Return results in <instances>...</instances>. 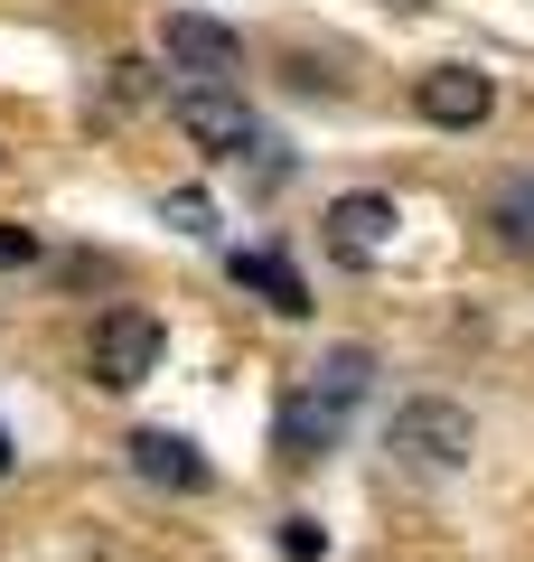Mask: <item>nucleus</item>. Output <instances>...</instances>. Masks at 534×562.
I'll return each mask as SVG.
<instances>
[{
    "label": "nucleus",
    "mask_w": 534,
    "mask_h": 562,
    "mask_svg": "<svg viewBox=\"0 0 534 562\" xmlns=\"http://www.w3.org/2000/svg\"><path fill=\"white\" fill-rule=\"evenodd\" d=\"M385 441H394V460H403V469L459 479V469H469V450H478V422L459 413V403H441V394H413V403L394 413V431H385Z\"/></svg>",
    "instance_id": "nucleus-1"
},
{
    "label": "nucleus",
    "mask_w": 534,
    "mask_h": 562,
    "mask_svg": "<svg viewBox=\"0 0 534 562\" xmlns=\"http://www.w3.org/2000/svg\"><path fill=\"white\" fill-rule=\"evenodd\" d=\"M85 366H94L103 394H132V384H151V375H159V319H151V310H113V319H94Z\"/></svg>",
    "instance_id": "nucleus-2"
},
{
    "label": "nucleus",
    "mask_w": 534,
    "mask_h": 562,
    "mask_svg": "<svg viewBox=\"0 0 534 562\" xmlns=\"http://www.w3.org/2000/svg\"><path fill=\"white\" fill-rule=\"evenodd\" d=\"M159 57H169L178 76H198V85H235V76H244V38H235L225 20H198V10H169Z\"/></svg>",
    "instance_id": "nucleus-3"
},
{
    "label": "nucleus",
    "mask_w": 534,
    "mask_h": 562,
    "mask_svg": "<svg viewBox=\"0 0 534 562\" xmlns=\"http://www.w3.org/2000/svg\"><path fill=\"white\" fill-rule=\"evenodd\" d=\"M122 460H132V479H151V487H169V497H198L216 469H207V450L188 441V431H132L122 441Z\"/></svg>",
    "instance_id": "nucleus-4"
},
{
    "label": "nucleus",
    "mask_w": 534,
    "mask_h": 562,
    "mask_svg": "<svg viewBox=\"0 0 534 562\" xmlns=\"http://www.w3.org/2000/svg\"><path fill=\"white\" fill-rule=\"evenodd\" d=\"M394 225H403V206L385 198V188H356V198L329 206V254L337 262H376L385 244H394Z\"/></svg>",
    "instance_id": "nucleus-5"
},
{
    "label": "nucleus",
    "mask_w": 534,
    "mask_h": 562,
    "mask_svg": "<svg viewBox=\"0 0 534 562\" xmlns=\"http://www.w3.org/2000/svg\"><path fill=\"white\" fill-rule=\"evenodd\" d=\"M337 431H347V413H337L329 394H310V384H291V394H281V413H272V441H281V460H329L337 450Z\"/></svg>",
    "instance_id": "nucleus-6"
},
{
    "label": "nucleus",
    "mask_w": 534,
    "mask_h": 562,
    "mask_svg": "<svg viewBox=\"0 0 534 562\" xmlns=\"http://www.w3.org/2000/svg\"><path fill=\"white\" fill-rule=\"evenodd\" d=\"M413 103H422V122H441V132H469V122L497 113V85L478 76V66H432V76L413 85Z\"/></svg>",
    "instance_id": "nucleus-7"
},
{
    "label": "nucleus",
    "mask_w": 534,
    "mask_h": 562,
    "mask_svg": "<svg viewBox=\"0 0 534 562\" xmlns=\"http://www.w3.org/2000/svg\"><path fill=\"white\" fill-rule=\"evenodd\" d=\"M178 122H188V140L216 150V160H235L244 140H254V113L235 103V85H188V94H178Z\"/></svg>",
    "instance_id": "nucleus-8"
},
{
    "label": "nucleus",
    "mask_w": 534,
    "mask_h": 562,
    "mask_svg": "<svg viewBox=\"0 0 534 562\" xmlns=\"http://www.w3.org/2000/svg\"><path fill=\"white\" fill-rule=\"evenodd\" d=\"M235 281H244V291H263L281 319H310V281H300L281 254H235Z\"/></svg>",
    "instance_id": "nucleus-9"
},
{
    "label": "nucleus",
    "mask_w": 534,
    "mask_h": 562,
    "mask_svg": "<svg viewBox=\"0 0 534 562\" xmlns=\"http://www.w3.org/2000/svg\"><path fill=\"white\" fill-rule=\"evenodd\" d=\"M488 235L534 262V179H497L488 188Z\"/></svg>",
    "instance_id": "nucleus-10"
},
{
    "label": "nucleus",
    "mask_w": 534,
    "mask_h": 562,
    "mask_svg": "<svg viewBox=\"0 0 534 562\" xmlns=\"http://www.w3.org/2000/svg\"><path fill=\"white\" fill-rule=\"evenodd\" d=\"M366 384H376V357H366V347H329V357L310 366V394H329L337 413H347V403L366 394Z\"/></svg>",
    "instance_id": "nucleus-11"
},
{
    "label": "nucleus",
    "mask_w": 534,
    "mask_h": 562,
    "mask_svg": "<svg viewBox=\"0 0 534 562\" xmlns=\"http://www.w3.org/2000/svg\"><path fill=\"white\" fill-rule=\"evenodd\" d=\"M235 160H244V179H254V188H281V179H291V150H281V140L263 132V122H254V140H244Z\"/></svg>",
    "instance_id": "nucleus-12"
},
{
    "label": "nucleus",
    "mask_w": 534,
    "mask_h": 562,
    "mask_svg": "<svg viewBox=\"0 0 534 562\" xmlns=\"http://www.w3.org/2000/svg\"><path fill=\"white\" fill-rule=\"evenodd\" d=\"M159 225H178V235H216V198H198V188H178V198H159Z\"/></svg>",
    "instance_id": "nucleus-13"
},
{
    "label": "nucleus",
    "mask_w": 534,
    "mask_h": 562,
    "mask_svg": "<svg viewBox=\"0 0 534 562\" xmlns=\"http://www.w3.org/2000/svg\"><path fill=\"white\" fill-rule=\"evenodd\" d=\"M281 553H291V562H319V553H329V535H319V516H291V525H281Z\"/></svg>",
    "instance_id": "nucleus-14"
},
{
    "label": "nucleus",
    "mask_w": 534,
    "mask_h": 562,
    "mask_svg": "<svg viewBox=\"0 0 534 562\" xmlns=\"http://www.w3.org/2000/svg\"><path fill=\"white\" fill-rule=\"evenodd\" d=\"M29 262H38V235L29 225H0V272H29Z\"/></svg>",
    "instance_id": "nucleus-15"
},
{
    "label": "nucleus",
    "mask_w": 534,
    "mask_h": 562,
    "mask_svg": "<svg viewBox=\"0 0 534 562\" xmlns=\"http://www.w3.org/2000/svg\"><path fill=\"white\" fill-rule=\"evenodd\" d=\"M141 94H151V66L122 57V66H113V103H141Z\"/></svg>",
    "instance_id": "nucleus-16"
},
{
    "label": "nucleus",
    "mask_w": 534,
    "mask_h": 562,
    "mask_svg": "<svg viewBox=\"0 0 534 562\" xmlns=\"http://www.w3.org/2000/svg\"><path fill=\"white\" fill-rule=\"evenodd\" d=\"M10 460H20V450H10V431H0V479H10Z\"/></svg>",
    "instance_id": "nucleus-17"
}]
</instances>
